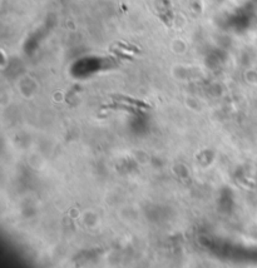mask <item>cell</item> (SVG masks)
Masks as SVG:
<instances>
[{
  "label": "cell",
  "mask_w": 257,
  "mask_h": 268,
  "mask_svg": "<svg viewBox=\"0 0 257 268\" xmlns=\"http://www.w3.org/2000/svg\"><path fill=\"white\" fill-rule=\"evenodd\" d=\"M103 108H111V109L118 108V109H123V110H128V112H131V113H137L136 109H133V108H128V107H126V105H120L119 103H117V104H114V105L109 104V105H106V107H103Z\"/></svg>",
  "instance_id": "cell-2"
},
{
  "label": "cell",
  "mask_w": 257,
  "mask_h": 268,
  "mask_svg": "<svg viewBox=\"0 0 257 268\" xmlns=\"http://www.w3.org/2000/svg\"><path fill=\"white\" fill-rule=\"evenodd\" d=\"M112 98L114 100H118V102H124L127 104H133V105H138V107H142V108H149L151 105L147 104L143 100H138V99H134V98H129V96H126V95H119V94H113Z\"/></svg>",
  "instance_id": "cell-1"
}]
</instances>
